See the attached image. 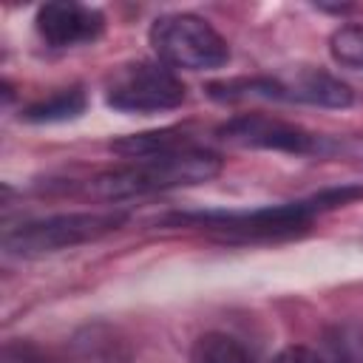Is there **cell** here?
<instances>
[{
  "label": "cell",
  "instance_id": "7a4b0ae2",
  "mask_svg": "<svg viewBox=\"0 0 363 363\" xmlns=\"http://www.w3.org/2000/svg\"><path fill=\"white\" fill-rule=\"evenodd\" d=\"M221 173V156L190 145L173 153L133 159L125 167L105 170L85 182V196L99 201H122V199H139L150 193H164L176 187H190L210 182Z\"/></svg>",
  "mask_w": 363,
  "mask_h": 363
},
{
  "label": "cell",
  "instance_id": "6da1fadb",
  "mask_svg": "<svg viewBox=\"0 0 363 363\" xmlns=\"http://www.w3.org/2000/svg\"><path fill=\"white\" fill-rule=\"evenodd\" d=\"M363 199V184H340L326 187L320 193H312L306 199L267 204L255 210H190V213H173L164 218L167 227H190L201 230L218 241L227 244H252V241H278L292 238L309 224L337 207H346L352 201Z\"/></svg>",
  "mask_w": 363,
  "mask_h": 363
},
{
  "label": "cell",
  "instance_id": "9c48e42d",
  "mask_svg": "<svg viewBox=\"0 0 363 363\" xmlns=\"http://www.w3.org/2000/svg\"><path fill=\"white\" fill-rule=\"evenodd\" d=\"M196 145L182 128H164V130H150V133H133L125 139L111 142V150L125 156V159H147V156H162L173 153L182 147Z\"/></svg>",
  "mask_w": 363,
  "mask_h": 363
},
{
  "label": "cell",
  "instance_id": "ba28073f",
  "mask_svg": "<svg viewBox=\"0 0 363 363\" xmlns=\"http://www.w3.org/2000/svg\"><path fill=\"white\" fill-rule=\"evenodd\" d=\"M34 28L51 48H77L102 37L105 14L85 3H45L34 17Z\"/></svg>",
  "mask_w": 363,
  "mask_h": 363
},
{
  "label": "cell",
  "instance_id": "30bf717a",
  "mask_svg": "<svg viewBox=\"0 0 363 363\" xmlns=\"http://www.w3.org/2000/svg\"><path fill=\"white\" fill-rule=\"evenodd\" d=\"M88 105V96L82 88H62L28 108L20 111V119L34 122V125H51V122H68L77 119Z\"/></svg>",
  "mask_w": 363,
  "mask_h": 363
},
{
  "label": "cell",
  "instance_id": "3957f363",
  "mask_svg": "<svg viewBox=\"0 0 363 363\" xmlns=\"http://www.w3.org/2000/svg\"><path fill=\"white\" fill-rule=\"evenodd\" d=\"M207 94L218 102L267 99V102H298L315 108H349L354 102V91L323 68H295L289 74H275V77H241V79L213 82Z\"/></svg>",
  "mask_w": 363,
  "mask_h": 363
},
{
  "label": "cell",
  "instance_id": "7c38bea8",
  "mask_svg": "<svg viewBox=\"0 0 363 363\" xmlns=\"http://www.w3.org/2000/svg\"><path fill=\"white\" fill-rule=\"evenodd\" d=\"M326 357L323 363H363V326L343 320L326 329L323 335Z\"/></svg>",
  "mask_w": 363,
  "mask_h": 363
},
{
  "label": "cell",
  "instance_id": "4fadbf2b",
  "mask_svg": "<svg viewBox=\"0 0 363 363\" xmlns=\"http://www.w3.org/2000/svg\"><path fill=\"white\" fill-rule=\"evenodd\" d=\"M329 54L337 65L363 71V23H349L340 26L329 37Z\"/></svg>",
  "mask_w": 363,
  "mask_h": 363
},
{
  "label": "cell",
  "instance_id": "8992f818",
  "mask_svg": "<svg viewBox=\"0 0 363 363\" xmlns=\"http://www.w3.org/2000/svg\"><path fill=\"white\" fill-rule=\"evenodd\" d=\"M184 99V82L159 60L128 62L105 82V102L122 113H162L179 108Z\"/></svg>",
  "mask_w": 363,
  "mask_h": 363
},
{
  "label": "cell",
  "instance_id": "52a82bcc",
  "mask_svg": "<svg viewBox=\"0 0 363 363\" xmlns=\"http://www.w3.org/2000/svg\"><path fill=\"white\" fill-rule=\"evenodd\" d=\"M216 133L235 147L275 150V153H292V156H329L340 147L329 136L312 133L295 122L267 116V113H238L227 119Z\"/></svg>",
  "mask_w": 363,
  "mask_h": 363
},
{
  "label": "cell",
  "instance_id": "8fae6325",
  "mask_svg": "<svg viewBox=\"0 0 363 363\" xmlns=\"http://www.w3.org/2000/svg\"><path fill=\"white\" fill-rule=\"evenodd\" d=\"M190 363H252V354L241 346V340L224 332H207L193 343Z\"/></svg>",
  "mask_w": 363,
  "mask_h": 363
},
{
  "label": "cell",
  "instance_id": "5bb4252c",
  "mask_svg": "<svg viewBox=\"0 0 363 363\" xmlns=\"http://www.w3.org/2000/svg\"><path fill=\"white\" fill-rule=\"evenodd\" d=\"M272 363H323V357L306 346H286Z\"/></svg>",
  "mask_w": 363,
  "mask_h": 363
},
{
  "label": "cell",
  "instance_id": "5b68a950",
  "mask_svg": "<svg viewBox=\"0 0 363 363\" xmlns=\"http://www.w3.org/2000/svg\"><path fill=\"white\" fill-rule=\"evenodd\" d=\"M150 45L167 68L184 71H213L227 65L230 45L227 40L196 14H162L150 26Z\"/></svg>",
  "mask_w": 363,
  "mask_h": 363
},
{
  "label": "cell",
  "instance_id": "277c9868",
  "mask_svg": "<svg viewBox=\"0 0 363 363\" xmlns=\"http://www.w3.org/2000/svg\"><path fill=\"white\" fill-rule=\"evenodd\" d=\"M128 221L125 210H94V213H60L34 221H23L3 235V247L9 255L40 258L48 252H60L68 247H79L96 241Z\"/></svg>",
  "mask_w": 363,
  "mask_h": 363
}]
</instances>
